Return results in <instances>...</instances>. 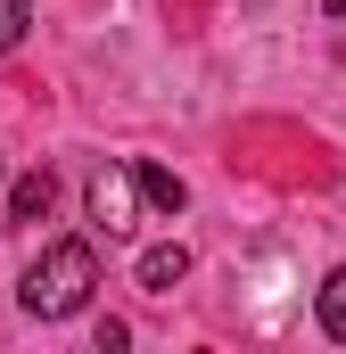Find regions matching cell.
Segmentation results:
<instances>
[{
	"label": "cell",
	"instance_id": "obj_6",
	"mask_svg": "<svg viewBox=\"0 0 346 354\" xmlns=\"http://www.w3.org/2000/svg\"><path fill=\"white\" fill-rule=\"evenodd\" d=\"M313 313H322V330H330V338L346 346V264L330 272V280H322V297H313Z\"/></svg>",
	"mask_w": 346,
	"mask_h": 354
},
{
	"label": "cell",
	"instance_id": "obj_2",
	"mask_svg": "<svg viewBox=\"0 0 346 354\" xmlns=\"http://www.w3.org/2000/svg\"><path fill=\"white\" fill-rule=\"evenodd\" d=\"M83 206H91V223H99L107 239H132V231H140V206H149V189H140V165L107 157V165L83 181Z\"/></svg>",
	"mask_w": 346,
	"mask_h": 354
},
{
	"label": "cell",
	"instance_id": "obj_4",
	"mask_svg": "<svg viewBox=\"0 0 346 354\" xmlns=\"http://www.w3.org/2000/svg\"><path fill=\"white\" fill-rule=\"evenodd\" d=\"M173 280H190V248H149V256H140V288L165 297Z\"/></svg>",
	"mask_w": 346,
	"mask_h": 354
},
{
	"label": "cell",
	"instance_id": "obj_3",
	"mask_svg": "<svg viewBox=\"0 0 346 354\" xmlns=\"http://www.w3.org/2000/svg\"><path fill=\"white\" fill-rule=\"evenodd\" d=\"M50 206H58V181L50 174H25L17 189H8V223H42Z\"/></svg>",
	"mask_w": 346,
	"mask_h": 354
},
{
	"label": "cell",
	"instance_id": "obj_1",
	"mask_svg": "<svg viewBox=\"0 0 346 354\" xmlns=\"http://www.w3.org/2000/svg\"><path fill=\"white\" fill-rule=\"evenodd\" d=\"M91 288H99V256H91V239H58V248H42L25 280H17V305L33 313V322H66V313H83Z\"/></svg>",
	"mask_w": 346,
	"mask_h": 354
},
{
	"label": "cell",
	"instance_id": "obj_5",
	"mask_svg": "<svg viewBox=\"0 0 346 354\" xmlns=\"http://www.w3.org/2000/svg\"><path fill=\"white\" fill-rule=\"evenodd\" d=\"M140 189H149V206H157V214H181V206H190L181 174H165V165H140Z\"/></svg>",
	"mask_w": 346,
	"mask_h": 354
},
{
	"label": "cell",
	"instance_id": "obj_8",
	"mask_svg": "<svg viewBox=\"0 0 346 354\" xmlns=\"http://www.w3.org/2000/svg\"><path fill=\"white\" fill-rule=\"evenodd\" d=\"M330 17H346V0H330Z\"/></svg>",
	"mask_w": 346,
	"mask_h": 354
},
{
	"label": "cell",
	"instance_id": "obj_7",
	"mask_svg": "<svg viewBox=\"0 0 346 354\" xmlns=\"http://www.w3.org/2000/svg\"><path fill=\"white\" fill-rule=\"evenodd\" d=\"M25 25H33V0H0V58L25 41Z\"/></svg>",
	"mask_w": 346,
	"mask_h": 354
}]
</instances>
